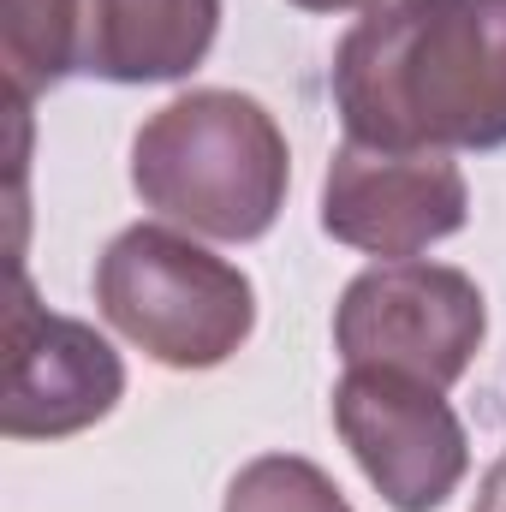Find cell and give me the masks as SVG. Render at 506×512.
Here are the masks:
<instances>
[{
	"label": "cell",
	"instance_id": "6da1fadb",
	"mask_svg": "<svg viewBox=\"0 0 506 512\" xmlns=\"http://www.w3.org/2000/svg\"><path fill=\"white\" fill-rule=\"evenodd\" d=\"M328 90L376 149H506V0H381L340 36Z\"/></svg>",
	"mask_w": 506,
	"mask_h": 512
},
{
	"label": "cell",
	"instance_id": "7a4b0ae2",
	"mask_svg": "<svg viewBox=\"0 0 506 512\" xmlns=\"http://www.w3.org/2000/svg\"><path fill=\"white\" fill-rule=\"evenodd\" d=\"M131 185L143 209L203 239L251 245L286 209L292 185L286 131L256 96L191 90L161 114H149L131 137Z\"/></svg>",
	"mask_w": 506,
	"mask_h": 512
},
{
	"label": "cell",
	"instance_id": "3957f363",
	"mask_svg": "<svg viewBox=\"0 0 506 512\" xmlns=\"http://www.w3.org/2000/svg\"><path fill=\"white\" fill-rule=\"evenodd\" d=\"M221 30V0H0V66L12 102L66 84H179Z\"/></svg>",
	"mask_w": 506,
	"mask_h": 512
},
{
	"label": "cell",
	"instance_id": "277c9868",
	"mask_svg": "<svg viewBox=\"0 0 506 512\" xmlns=\"http://www.w3.org/2000/svg\"><path fill=\"white\" fill-rule=\"evenodd\" d=\"M96 310L114 334H126L167 370H215L256 328V292L245 268L155 221L126 227L102 251Z\"/></svg>",
	"mask_w": 506,
	"mask_h": 512
},
{
	"label": "cell",
	"instance_id": "5b68a950",
	"mask_svg": "<svg viewBox=\"0 0 506 512\" xmlns=\"http://www.w3.org/2000/svg\"><path fill=\"white\" fill-rule=\"evenodd\" d=\"M483 334V286L447 262H376L334 304V352L346 370H393L441 393L471 370Z\"/></svg>",
	"mask_w": 506,
	"mask_h": 512
},
{
	"label": "cell",
	"instance_id": "8992f818",
	"mask_svg": "<svg viewBox=\"0 0 506 512\" xmlns=\"http://www.w3.org/2000/svg\"><path fill=\"white\" fill-rule=\"evenodd\" d=\"M334 429L393 512L447 507L471 471L465 423L447 393L393 370H346L334 387Z\"/></svg>",
	"mask_w": 506,
	"mask_h": 512
},
{
	"label": "cell",
	"instance_id": "52a82bcc",
	"mask_svg": "<svg viewBox=\"0 0 506 512\" xmlns=\"http://www.w3.org/2000/svg\"><path fill=\"white\" fill-rule=\"evenodd\" d=\"M471 221V185L447 149H376L346 137L322 179V233L381 262L423 256Z\"/></svg>",
	"mask_w": 506,
	"mask_h": 512
},
{
	"label": "cell",
	"instance_id": "ba28073f",
	"mask_svg": "<svg viewBox=\"0 0 506 512\" xmlns=\"http://www.w3.org/2000/svg\"><path fill=\"white\" fill-rule=\"evenodd\" d=\"M126 393L120 352L72 316L36 304L30 280H18L12 328H6V399L0 435L6 441H60L102 423Z\"/></svg>",
	"mask_w": 506,
	"mask_h": 512
},
{
	"label": "cell",
	"instance_id": "9c48e42d",
	"mask_svg": "<svg viewBox=\"0 0 506 512\" xmlns=\"http://www.w3.org/2000/svg\"><path fill=\"white\" fill-rule=\"evenodd\" d=\"M221 512H352V501L322 465L298 453H262L233 477Z\"/></svg>",
	"mask_w": 506,
	"mask_h": 512
},
{
	"label": "cell",
	"instance_id": "30bf717a",
	"mask_svg": "<svg viewBox=\"0 0 506 512\" xmlns=\"http://www.w3.org/2000/svg\"><path fill=\"white\" fill-rule=\"evenodd\" d=\"M471 512H506V459H501V465H489V477H483L477 507H471Z\"/></svg>",
	"mask_w": 506,
	"mask_h": 512
},
{
	"label": "cell",
	"instance_id": "8fae6325",
	"mask_svg": "<svg viewBox=\"0 0 506 512\" xmlns=\"http://www.w3.org/2000/svg\"><path fill=\"white\" fill-rule=\"evenodd\" d=\"M298 12H358V6H376V0H292Z\"/></svg>",
	"mask_w": 506,
	"mask_h": 512
}]
</instances>
